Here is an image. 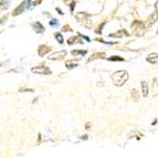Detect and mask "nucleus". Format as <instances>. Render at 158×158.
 I'll return each mask as SVG.
<instances>
[{
	"mask_svg": "<svg viewBox=\"0 0 158 158\" xmlns=\"http://www.w3.org/2000/svg\"><path fill=\"white\" fill-rule=\"evenodd\" d=\"M24 9H26V7H24V3L23 2H22L21 4H20L19 7H17V8L15 9V10H13V13H12V16H18V15H20V13H22V11L24 10Z\"/></svg>",
	"mask_w": 158,
	"mask_h": 158,
	"instance_id": "8",
	"label": "nucleus"
},
{
	"mask_svg": "<svg viewBox=\"0 0 158 158\" xmlns=\"http://www.w3.org/2000/svg\"><path fill=\"white\" fill-rule=\"evenodd\" d=\"M132 96H133V97L135 96V98H134L135 101L138 100V93H137V91H136V90H133V91H132Z\"/></svg>",
	"mask_w": 158,
	"mask_h": 158,
	"instance_id": "18",
	"label": "nucleus"
},
{
	"mask_svg": "<svg viewBox=\"0 0 158 158\" xmlns=\"http://www.w3.org/2000/svg\"><path fill=\"white\" fill-rule=\"evenodd\" d=\"M156 21H158V12H154L152 16L149 17V19H148V22H149V24L152 26V24H154Z\"/></svg>",
	"mask_w": 158,
	"mask_h": 158,
	"instance_id": "10",
	"label": "nucleus"
},
{
	"mask_svg": "<svg viewBox=\"0 0 158 158\" xmlns=\"http://www.w3.org/2000/svg\"><path fill=\"white\" fill-rule=\"evenodd\" d=\"M41 2V0H38V1H34L33 2V6H35V4H39Z\"/></svg>",
	"mask_w": 158,
	"mask_h": 158,
	"instance_id": "25",
	"label": "nucleus"
},
{
	"mask_svg": "<svg viewBox=\"0 0 158 158\" xmlns=\"http://www.w3.org/2000/svg\"><path fill=\"white\" fill-rule=\"evenodd\" d=\"M148 91H149V88H148V84L147 82H141V92H143V96H147L148 95Z\"/></svg>",
	"mask_w": 158,
	"mask_h": 158,
	"instance_id": "9",
	"label": "nucleus"
},
{
	"mask_svg": "<svg viewBox=\"0 0 158 158\" xmlns=\"http://www.w3.org/2000/svg\"><path fill=\"white\" fill-rule=\"evenodd\" d=\"M30 1H31V0H24L23 3H24V7H26V9L30 7Z\"/></svg>",
	"mask_w": 158,
	"mask_h": 158,
	"instance_id": "19",
	"label": "nucleus"
},
{
	"mask_svg": "<svg viewBox=\"0 0 158 158\" xmlns=\"http://www.w3.org/2000/svg\"><path fill=\"white\" fill-rule=\"evenodd\" d=\"M105 56V53H94L91 58H88V62H92L93 60H96V59H102Z\"/></svg>",
	"mask_w": 158,
	"mask_h": 158,
	"instance_id": "11",
	"label": "nucleus"
},
{
	"mask_svg": "<svg viewBox=\"0 0 158 158\" xmlns=\"http://www.w3.org/2000/svg\"><path fill=\"white\" fill-rule=\"evenodd\" d=\"M155 10H156L157 12H158V1L156 2V3H155Z\"/></svg>",
	"mask_w": 158,
	"mask_h": 158,
	"instance_id": "24",
	"label": "nucleus"
},
{
	"mask_svg": "<svg viewBox=\"0 0 158 158\" xmlns=\"http://www.w3.org/2000/svg\"><path fill=\"white\" fill-rule=\"evenodd\" d=\"M54 36L56 38V40H58L59 43H63V38H62V34L61 33H55L54 34Z\"/></svg>",
	"mask_w": 158,
	"mask_h": 158,
	"instance_id": "15",
	"label": "nucleus"
},
{
	"mask_svg": "<svg viewBox=\"0 0 158 158\" xmlns=\"http://www.w3.org/2000/svg\"><path fill=\"white\" fill-rule=\"evenodd\" d=\"M66 55V52L65 51H59V52H55L53 53L51 56H49L50 60H60V59L64 58Z\"/></svg>",
	"mask_w": 158,
	"mask_h": 158,
	"instance_id": "5",
	"label": "nucleus"
},
{
	"mask_svg": "<svg viewBox=\"0 0 158 158\" xmlns=\"http://www.w3.org/2000/svg\"><path fill=\"white\" fill-rule=\"evenodd\" d=\"M132 28H133V32H134L137 36H141L145 33V26H144V23L140 21H134L132 24Z\"/></svg>",
	"mask_w": 158,
	"mask_h": 158,
	"instance_id": "2",
	"label": "nucleus"
},
{
	"mask_svg": "<svg viewBox=\"0 0 158 158\" xmlns=\"http://www.w3.org/2000/svg\"><path fill=\"white\" fill-rule=\"evenodd\" d=\"M32 27H33L34 31L38 32V33H42V32L44 31V27H43L40 22H35V23H33L32 24Z\"/></svg>",
	"mask_w": 158,
	"mask_h": 158,
	"instance_id": "7",
	"label": "nucleus"
},
{
	"mask_svg": "<svg viewBox=\"0 0 158 158\" xmlns=\"http://www.w3.org/2000/svg\"><path fill=\"white\" fill-rule=\"evenodd\" d=\"M56 10L59 11V13H60V15H63V12H62V11H61V10H60V9H59V8H56Z\"/></svg>",
	"mask_w": 158,
	"mask_h": 158,
	"instance_id": "26",
	"label": "nucleus"
},
{
	"mask_svg": "<svg viewBox=\"0 0 158 158\" xmlns=\"http://www.w3.org/2000/svg\"><path fill=\"white\" fill-rule=\"evenodd\" d=\"M69 44H74V43H82V40L79 38V36H74V38H70L69 39Z\"/></svg>",
	"mask_w": 158,
	"mask_h": 158,
	"instance_id": "12",
	"label": "nucleus"
},
{
	"mask_svg": "<svg viewBox=\"0 0 158 158\" xmlns=\"http://www.w3.org/2000/svg\"><path fill=\"white\" fill-rule=\"evenodd\" d=\"M147 62L152 64H157L158 63V53H152L147 56Z\"/></svg>",
	"mask_w": 158,
	"mask_h": 158,
	"instance_id": "6",
	"label": "nucleus"
},
{
	"mask_svg": "<svg viewBox=\"0 0 158 158\" xmlns=\"http://www.w3.org/2000/svg\"><path fill=\"white\" fill-rule=\"evenodd\" d=\"M31 71L33 73L42 74V75H50L51 74V70H50L48 66H44V65H39V66H36V68H32Z\"/></svg>",
	"mask_w": 158,
	"mask_h": 158,
	"instance_id": "3",
	"label": "nucleus"
},
{
	"mask_svg": "<svg viewBox=\"0 0 158 158\" xmlns=\"http://www.w3.org/2000/svg\"><path fill=\"white\" fill-rule=\"evenodd\" d=\"M112 80H113L114 85L116 86H123L128 80V73L125 70L116 71L112 74Z\"/></svg>",
	"mask_w": 158,
	"mask_h": 158,
	"instance_id": "1",
	"label": "nucleus"
},
{
	"mask_svg": "<svg viewBox=\"0 0 158 158\" xmlns=\"http://www.w3.org/2000/svg\"><path fill=\"white\" fill-rule=\"evenodd\" d=\"M63 1H64V2H65V3H66V4H70V3H71V2H72V0H63Z\"/></svg>",
	"mask_w": 158,
	"mask_h": 158,
	"instance_id": "23",
	"label": "nucleus"
},
{
	"mask_svg": "<svg viewBox=\"0 0 158 158\" xmlns=\"http://www.w3.org/2000/svg\"><path fill=\"white\" fill-rule=\"evenodd\" d=\"M86 54V51L85 50H83V51H81V50H73L72 51V55H85Z\"/></svg>",
	"mask_w": 158,
	"mask_h": 158,
	"instance_id": "13",
	"label": "nucleus"
},
{
	"mask_svg": "<svg viewBox=\"0 0 158 158\" xmlns=\"http://www.w3.org/2000/svg\"><path fill=\"white\" fill-rule=\"evenodd\" d=\"M65 65H66V68H68V69H74V68H76V66H77V63L72 62V61H66Z\"/></svg>",
	"mask_w": 158,
	"mask_h": 158,
	"instance_id": "14",
	"label": "nucleus"
},
{
	"mask_svg": "<svg viewBox=\"0 0 158 158\" xmlns=\"http://www.w3.org/2000/svg\"><path fill=\"white\" fill-rule=\"evenodd\" d=\"M104 24H105V23H102V24L100 26V28H97V30H96V33H101V32H102V28L104 27Z\"/></svg>",
	"mask_w": 158,
	"mask_h": 158,
	"instance_id": "20",
	"label": "nucleus"
},
{
	"mask_svg": "<svg viewBox=\"0 0 158 158\" xmlns=\"http://www.w3.org/2000/svg\"><path fill=\"white\" fill-rule=\"evenodd\" d=\"M50 24H51V26H53V24H58V20H52V21L50 22Z\"/></svg>",
	"mask_w": 158,
	"mask_h": 158,
	"instance_id": "22",
	"label": "nucleus"
},
{
	"mask_svg": "<svg viewBox=\"0 0 158 158\" xmlns=\"http://www.w3.org/2000/svg\"><path fill=\"white\" fill-rule=\"evenodd\" d=\"M4 2H6V0H2V1L0 2V9H2V10L8 8V3H4Z\"/></svg>",
	"mask_w": 158,
	"mask_h": 158,
	"instance_id": "16",
	"label": "nucleus"
},
{
	"mask_svg": "<svg viewBox=\"0 0 158 158\" xmlns=\"http://www.w3.org/2000/svg\"><path fill=\"white\" fill-rule=\"evenodd\" d=\"M62 30L63 31H70L71 29H70V27H69V26H64L63 28H62Z\"/></svg>",
	"mask_w": 158,
	"mask_h": 158,
	"instance_id": "21",
	"label": "nucleus"
},
{
	"mask_svg": "<svg viewBox=\"0 0 158 158\" xmlns=\"http://www.w3.org/2000/svg\"><path fill=\"white\" fill-rule=\"evenodd\" d=\"M108 60H111V61H124V59L120 58V56H112V58H109Z\"/></svg>",
	"mask_w": 158,
	"mask_h": 158,
	"instance_id": "17",
	"label": "nucleus"
},
{
	"mask_svg": "<svg viewBox=\"0 0 158 158\" xmlns=\"http://www.w3.org/2000/svg\"><path fill=\"white\" fill-rule=\"evenodd\" d=\"M50 51H51V48L48 47V45H44V44L40 45V47L38 48V54L40 56H44L45 54H48Z\"/></svg>",
	"mask_w": 158,
	"mask_h": 158,
	"instance_id": "4",
	"label": "nucleus"
}]
</instances>
